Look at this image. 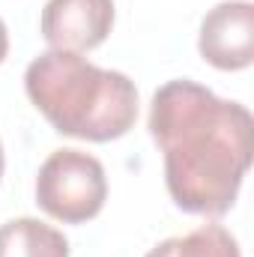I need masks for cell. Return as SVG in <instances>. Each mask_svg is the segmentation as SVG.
<instances>
[{
    "label": "cell",
    "mask_w": 254,
    "mask_h": 257,
    "mask_svg": "<svg viewBox=\"0 0 254 257\" xmlns=\"http://www.w3.org/2000/svg\"><path fill=\"white\" fill-rule=\"evenodd\" d=\"M3 168H6V156H3V144H0V180H3Z\"/></svg>",
    "instance_id": "9c48e42d"
},
{
    "label": "cell",
    "mask_w": 254,
    "mask_h": 257,
    "mask_svg": "<svg viewBox=\"0 0 254 257\" xmlns=\"http://www.w3.org/2000/svg\"><path fill=\"white\" fill-rule=\"evenodd\" d=\"M144 257H242L236 236L221 224H200L186 236H171Z\"/></svg>",
    "instance_id": "52a82bcc"
},
{
    "label": "cell",
    "mask_w": 254,
    "mask_h": 257,
    "mask_svg": "<svg viewBox=\"0 0 254 257\" xmlns=\"http://www.w3.org/2000/svg\"><path fill=\"white\" fill-rule=\"evenodd\" d=\"M27 99L60 135L108 144L132 132L138 87L117 69H99L87 57L48 48L24 72Z\"/></svg>",
    "instance_id": "7a4b0ae2"
},
{
    "label": "cell",
    "mask_w": 254,
    "mask_h": 257,
    "mask_svg": "<svg viewBox=\"0 0 254 257\" xmlns=\"http://www.w3.org/2000/svg\"><path fill=\"white\" fill-rule=\"evenodd\" d=\"M0 257H69V239L39 218H12L0 224Z\"/></svg>",
    "instance_id": "8992f818"
},
{
    "label": "cell",
    "mask_w": 254,
    "mask_h": 257,
    "mask_svg": "<svg viewBox=\"0 0 254 257\" xmlns=\"http://www.w3.org/2000/svg\"><path fill=\"white\" fill-rule=\"evenodd\" d=\"M114 15V0H48L39 30L48 48L84 54L111 36Z\"/></svg>",
    "instance_id": "5b68a950"
},
{
    "label": "cell",
    "mask_w": 254,
    "mask_h": 257,
    "mask_svg": "<svg viewBox=\"0 0 254 257\" xmlns=\"http://www.w3.org/2000/svg\"><path fill=\"white\" fill-rule=\"evenodd\" d=\"M150 135L165 156L168 194L183 212L206 218L230 212L251 165L254 120L245 105L177 78L153 96Z\"/></svg>",
    "instance_id": "6da1fadb"
},
{
    "label": "cell",
    "mask_w": 254,
    "mask_h": 257,
    "mask_svg": "<svg viewBox=\"0 0 254 257\" xmlns=\"http://www.w3.org/2000/svg\"><path fill=\"white\" fill-rule=\"evenodd\" d=\"M6 54H9V30H6V24L0 18V63L6 60Z\"/></svg>",
    "instance_id": "ba28073f"
},
{
    "label": "cell",
    "mask_w": 254,
    "mask_h": 257,
    "mask_svg": "<svg viewBox=\"0 0 254 257\" xmlns=\"http://www.w3.org/2000/svg\"><path fill=\"white\" fill-rule=\"evenodd\" d=\"M108 177L96 156L84 150H54L36 177V203L63 224H84L102 212Z\"/></svg>",
    "instance_id": "3957f363"
},
{
    "label": "cell",
    "mask_w": 254,
    "mask_h": 257,
    "mask_svg": "<svg viewBox=\"0 0 254 257\" xmlns=\"http://www.w3.org/2000/svg\"><path fill=\"white\" fill-rule=\"evenodd\" d=\"M197 51L221 72H242L254 63V3L224 0L212 6L197 33Z\"/></svg>",
    "instance_id": "277c9868"
}]
</instances>
